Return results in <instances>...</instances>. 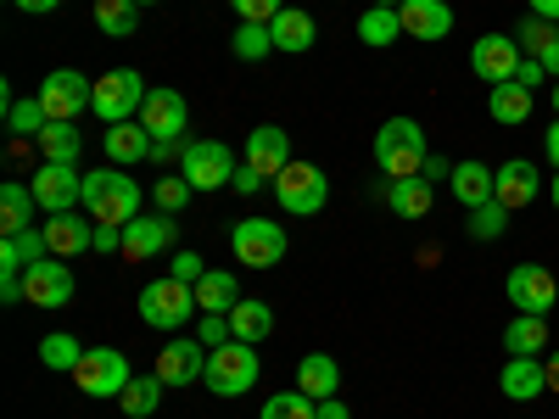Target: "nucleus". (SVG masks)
<instances>
[{
    "label": "nucleus",
    "instance_id": "1",
    "mask_svg": "<svg viewBox=\"0 0 559 419\" xmlns=\"http://www.w3.org/2000/svg\"><path fill=\"white\" fill-rule=\"evenodd\" d=\"M84 213L96 224H129L140 218V184L123 168H90L84 173Z\"/></svg>",
    "mask_w": 559,
    "mask_h": 419
},
{
    "label": "nucleus",
    "instance_id": "2",
    "mask_svg": "<svg viewBox=\"0 0 559 419\" xmlns=\"http://www.w3.org/2000/svg\"><path fill=\"white\" fill-rule=\"evenodd\" d=\"M140 319L152 324V331H168L179 336L191 319H202V302H197V286H185V279H152L146 291H140Z\"/></svg>",
    "mask_w": 559,
    "mask_h": 419
},
{
    "label": "nucleus",
    "instance_id": "3",
    "mask_svg": "<svg viewBox=\"0 0 559 419\" xmlns=\"http://www.w3.org/2000/svg\"><path fill=\"white\" fill-rule=\"evenodd\" d=\"M258 375H263L258 347H252V342H224V347L207 352V375H202V386H207L213 397H241V392L258 386Z\"/></svg>",
    "mask_w": 559,
    "mask_h": 419
},
{
    "label": "nucleus",
    "instance_id": "4",
    "mask_svg": "<svg viewBox=\"0 0 559 419\" xmlns=\"http://www.w3.org/2000/svg\"><path fill=\"white\" fill-rule=\"evenodd\" d=\"M419 163H426V129L414 118H392L376 129V168L386 179H414Z\"/></svg>",
    "mask_w": 559,
    "mask_h": 419
},
{
    "label": "nucleus",
    "instance_id": "5",
    "mask_svg": "<svg viewBox=\"0 0 559 419\" xmlns=\"http://www.w3.org/2000/svg\"><path fill=\"white\" fill-rule=\"evenodd\" d=\"M274 202H280V213H292V218H313V213H324V202H331V179H324V168H313V163H286L274 173Z\"/></svg>",
    "mask_w": 559,
    "mask_h": 419
},
{
    "label": "nucleus",
    "instance_id": "6",
    "mask_svg": "<svg viewBox=\"0 0 559 419\" xmlns=\"http://www.w3.org/2000/svg\"><path fill=\"white\" fill-rule=\"evenodd\" d=\"M34 101L51 112V123H79V112H90V101H96V79H84L79 68H57L39 79Z\"/></svg>",
    "mask_w": 559,
    "mask_h": 419
},
{
    "label": "nucleus",
    "instance_id": "7",
    "mask_svg": "<svg viewBox=\"0 0 559 419\" xmlns=\"http://www.w3.org/2000/svg\"><path fill=\"white\" fill-rule=\"evenodd\" d=\"M146 79H140L134 68H112V73H102L96 79V101H90V112H96L102 123H129V118H140V107H146Z\"/></svg>",
    "mask_w": 559,
    "mask_h": 419
},
{
    "label": "nucleus",
    "instance_id": "8",
    "mask_svg": "<svg viewBox=\"0 0 559 419\" xmlns=\"http://www.w3.org/2000/svg\"><path fill=\"white\" fill-rule=\"evenodd\" d=\"M236 152L224 140H185V157H179V173L197 184V191H229L236 184Z\"/></svg>",
    "mask_w": 559,
    "mask_h": 419
},
{
    "label": "nucleus",
    "instance_id": "9",
    "mask_svg": "<svg viewBox=\"0 0 559 419\" xmlns=\"http://www.w3.org/2000/svg\"><path fill=\"white\" fill-rule=\"evenodd\" d=\"M73 381H79L84 397H118V392L134 381V375H129V352H118V347H84Z\"/></svg>",
    "mask_w": 559,
    "mask_h": 419
},
{
    "label": "nucleus",
    "instance_id": "10",
    "mask_svg": "<svg viewBox=\"0 0 559 419\" xmlns=\"http://www.w3.org/2000/svg\"><path fill=\"white\" fill-rule=\"evenodd\" d=\"M229 247H236L241 268H274L280 258H286V229H280L274 218H241L236 229H229Z\"/></svg>",
    "mask_w": 559,
    "mask_h": 419
},
{
    "label": "nucleus",
    "instance_id": "11",
    "mask_svg": "<svg viewBox=\"0 0 559 419\" xmlns=\"http://www.w3.org/2000/svg\"><path fill=\"white\" fill-rule=\"evenodd\" d=\"M28 191H34L39 213H73V207H84V173L73 163H39Z\"/></svg>",
    "mask_w": 559,
    "mask_h": 419
},
{
    "label": "nucleus",
    "instance_id": "12",
    "mask_svg": "<svg viewBox=\"0 0 559 419\" xmlns=\"http://www.w3.org/2000/svg\"><path fill=\"white\" fill-rule=\"evenodd\" d=\"M179 241V224H174V213H140V218H129L123 224V263H146V258H163L168 247Z\"/></svg>",
    "mask_w": 559,
    "mask_h": 419
},
{
    "label": "nucleus",
    "instance_id": "13",
    "mask_svg": "<svg viewBox=\"0 0 559 419\" xmlns=\"http://www.w3.org/2000/svg\"><path fill=\"white\" fill-rule=\"evenodd\" d=\"M503 291H509V302H515V313H554V302H559V279L543 268V263H515L509 268V279H503Z\"/></svg>",
    "mask_w": 559,
    "mask_h": 419
},
{
    "label": "nucleus",
    "instance_id": "14",
    "mask_svg": "<svg viewBox=\"0 0 559 419\" xmlns=\"http://www.w3.org/2000/svg\"><path fill=\"white\" fill-rule=\"evenodd\" d=\"M23 302L34 308H68L73 302V268L68 258H39L23 268Z\"/></svg>",
    "mask_w": 559,
    "mask_h": 419
},
{
    "label": "nucleus",
    "instance_id": "15",
    "mask_svg": "<svg viewBox=\"0 0 559 419\" xmlns=\"http://www.w3.org/2000/svg\"><path fill=\"white\" fill-rule=\"evenodd\" d=\"M521 62H526V51L515 45V34H481L476 45H471V68H476V79H487V84H509L521 73Z\"/></svg>",
    "mask_w": 559,
    "mask_h": 419
},
{
    "label": "nucleus",
    "instance_id": "16",
    "mask_svg": "<svg viewBox=\"0 0 559 419\" xmlns=\"http://www.w3.org/2000/svg\"><path fill=\"white\" fill-rule=\"evenodd\" d=\"M140 123L152 129V140H168V146H179L185 140V123H191V107H185V96L179 89H152L146 96V107H140Z\"/></svg>",
    "mask_w": 559,
    "mask_h": 419
},
{
    "label": "nucleus",
    "instance_id": "17",
    "mask_svg": "<svg viewBox=\"0 0 559 419\" xmlns=\"http://www.w3.org/2000/svg\"><path fill=\"white\" fill-rule=\"evenodd\" d=\"M39 229H45V241H51V258L96 252V218H90V213H51Z\"/></svg>",
    "mask_w": 559,
    "mask_h": 419
},
{
    "label": "nucleus",
    "instance_id": "18",
    "mask_svg": "<svg viewBox=\"0 0 559 419\" xmlns=\"http://www.w3.org/2000/svg\"><path fill=\"white\" fill-rule=\"evenodd\" d=\"M157 375H163L168 386H191V381H202V375H207V347H202L197 336H174V342L157 352Z\"/></svg>",
    "mask_w": 559,
    "mask_h": 419
},
{
    "label": "nucleus",
    "instance_id": "19",
    "mask_svg": "<svg viewBox=\"0 0 559 419\" xmlns=\"http://www.w3.org/2000/svg\"><path fill=\"white\" fill-rule=\"evenodd\" d=\"M397 17H403L408 39H426V45H442L453 34V7L448 0H403Z\"/></svg>",
    "mask_w": 559,
    "mask_h": 419
},
{
    "label": "nucleus",
    "instance_id": "20",
    "mask_svg": "<svg viewBox=\"0 0 559 419\" xmlns=\"http://www.w3.org/2000/svg\"><path fill=\"white\" fill-rule=\"evenodd\" d=\"M247 163H252L263 179H274L280 168L292 163V134L280 129V123H258V129L247 134Z\"/></svg>",
    "mask_w": 559,
    "mask_h": 419
},
{
    "label": "nucleus",
    "instance_id": "21",
    "mask_svg": "<svg viewBox=\"0 0 559 419\" xmlns=\"http://www.w3.org/2000/svg\"><path fill=\"white\" fill-rule=\"evenodd\" d=\"M537 191H543V179H537V168L526 163V157H509V163H498V202L509 207V213H521V207H532L537 202Z\"/></svg>",
    "mask_w": 559,
    "mask_h": 419
},
{
    "label": "nucleus",
    "instance_id": "22",
    "mask_svg": "<svg viewBox=\"0 0 559 419\" xmlns=\"http://www.w3.org/2000/svg\"><path fill=\"white\" fill-rule=\"evenodd\" d=\"M102 146H107L112 168H129V163H146L157 140H152V129L140 123V118H129V123H107V140H102Z\"/></svg>",
    "mask_w": 559,
    "mask_h": 419
},
{
    "label": "nucleus",
    "instance_id": "23",
    "mask_svg": "<svg viewBox=\"0 0 559 419\" xmlns=\"http://www.w3.org/2000/svg\"><path fill=\"white\" fill-rule=\"evenodd\" d=\"M498 386H503L509 403H537L548 392V369H543V358H509Z\"/></svg>",
    "mask_w": 559,
    "mask_h": 419
},
{
    "label": "nucleus",
    "instance_id": "24",
    "mask_svg": "<svg viewBox=\"0 0 559 419\" xmlns=\"http://www.w3.org/2000/svg\"><path fill=\"white\" fill-rule=\"evenodd\" d=\"M453 196H459V207L471 213V207H481V202H498L492 191H498V168H487V163H453Z\"/></svg>",
    "mask_w": 559,
    "mask_h": 419
},
{
    "label": "nucleus",
    "instance_id": "25",
    "mask_svg": "<svg viewBox=\"0 0 559 419\" xmlns=\"http://www.w3.org/2000/svg\"><path fill=\"white\" fill-rule=\"evenodd\" d=\"M297 392H308L313 403L336 397V392H342V363H336L331 352H308V358L297 363Z\"/></svg>",
    "mask_w": 559,
    "mask_h": 419
},
{
    "label": "nucleus",
    "instance_id": "26",
    "mask_svg": "<svg viewBox=\"0 0 559 419\" xmlns=\"http://www.w3.org/2000/svg\"><path fill=\"white\" fill-rule=\"evenodd\" d=\"M34 152L45 157V163H84V129L79 123H45L39 129V140H34Z\"/></svg>",
    "mask_w": 559,
    "mask_h": 419
},
{
    "label": "nucleus",
    "instance_id": "27",
    "mask_svg": "<svg viewBox=\"0 0 559 419\" xmlns=\"http://www.w3.org/2000/svg\"><path fill=\"white\" fill-rule=\"evenodd\" d=\"M51 258V241L45 229H17V236H0V274H23L28 263Z\"/></svg>",
    "mask_w": 559,
    "mask_h": 419
},
{
    "label": "nucleus",
    "instance_id": "28",
    "mask_svg": "<svg viewBox=\"0 0 559 419\" xmlns=\"http://www.w3.org/2000/svg\"><path fill=\"white\" fill-rule=\"evenodd\" d=\"M269 34H274V51H292V57H302V51H313V39H319V23L308 17V12H297V7H286L274 23H269Z\"/></svg>",
    "mask_w": 559,
    "mask_h": 419
},
{
    "label": "nucleus",
    "instance_id": "29",
    "mask_svg": "<svg viewBox=\"0 0 559 419\" xmlns=\"http://www.w3.org/2000/svg\"><path fill=\"white\" fill-rule=\"evenodd\" d=\"M503 347H509V358H543L548 319L543 313H515V319H509V331H503Z\"/></svg>",
    "mask_w": 559,
    "mask_h": 419
},
{
    "label": "nucleus",
    "instance_id": "30",
    "mask_svg": "<svg viewBox=\"0 0 559 419\" xmlns=\"http://www.w3.org/2000/svg\"><path fill=\"white\" fill-rule=\"evenodd\" d=\"M229 336L236 342H269L274 336V308L269 302H252V297H241L236 308H229Z\"/></svg>",
    "mask_w": 559,
    "mask_h": 419
},
{
    "label": "nucleus",
    "instance_id": "31",
    "mask_svg": "<svg viewBox=\"0 0 559 419\" xmlns=\"http://www.w3.org/2000/svg\"><path fill=\"white\" fill-rule=\"evenodd\" d=\"M532 107H537V89H526V84H492V96H487V112H492V123H526L532 118Z\"/></svg>",
    "mask_w": 559,
    "mask_h": 419
},
{
    "label": "nucleus",
    "instance_id": "32",
    "mask_svg": "<svg viewBox=\"0 0 559 419\" xmlns=\"http://www.w3.org/2000/svg\"><path fill=\"white\" fill-rule=\"evenodd\" d=\"M34 191L28 184H17V179H7L0 184V236H17V229H34Z\"/></svg>",
    "mask_w": 559,
    "mask_h": 419
},
{
    "label": "nucleus",
    "instance_id": "33",
    "mask_svg": "<svg viewBox=\"0 0 559 419\" xmlns=\"http://www.w3.org/2000/svg\"><path fill=\"white\" fill-rule=\"evenodd\" d=\"M431 196H437V184H426V179H386V202H392V213L397 218H426L431 213Z\"/></svg>",
    "mask_w": 559,
    "mask_h": 419
},
{
    "label": "nucleus",
    "instance_id": "34",
    "mask_svg": "<svg viewBox=\"0 0 559 419\" xmlns=\"http://www.w3.org/2000/svg\"><path fill=\"white\" fill-rule=\"evenodd\" d=\"M197 302H202V313H229V308L241 302V279L229 274V268H207L197 279Z\"/></svg>",
    "mask_w": 559,
    "mask_h": 419
},
{
    "label": "nucleus",
    "instance_id": "35",
    "mask_svg": "<svg viewBox=\"0 0 559 419\" xmlns=\"http://www.w3.org/2000/svg\"><path fill=\"white\" fill-rule=\"evenodd\" d=\"M163 392H168V381L152 369V375H134V381L118 392V403H123V414H129V419H152V414H157V403H163Z\"/></svg>",
    "mask_w": 559,
    "mask_h": 419
},
{
    "label": "nucleus",
    "instance_id": "36",
    "mask_svg": "<svg viewBox=\"0 0 559 419\" xmlns=\"http://www.w3.org/2000/svg\"><path fill=\"white\" fill-rule=\"evenodd\" d=\"M358 39L369 45V51H386L392 39H403V17H397V7H369V12L358 17Z\"/></svg>",
    "mask_w": 559,
    "mask_h": 419
},
{
    "label": "nucleus",
    "instance_id": "37",
    "mask_svg": "<svg viewBox=\"0 0 559 419\" xmlns=\"http://www.w3.org/2000/svg\"><path fill=\"white\" fill-rule=\"evenodd\" d=\"M96 28L107 39H134L140 34V7L134 0H96Z\"/></svg>",
    "mask_w": 559,
    "mask_h": 419
},
{
    "label": "nucleus",
    "instance_id": "38",
    "mask_svg": "<svg viewBox=\"0 0 559 419\" xmlns=\"http://www.w3.org/2000/svg\"><path fill=\"white\" fill-rule=\"evenodd\" d=\"M229 51H236V62H263V57H274L269 23H241L236 34H229Z\"/></svg>",
    "mask_w": 559,
    "mask_h": 419
},
{
    "label": "nucleus",
    "instance_id": "39",
    "mask_svg": "<svg viewBox=\"0 0 559 419\" xmlns=\"http://www.w3.org/2000/svg\"><path fill=\"white\" fill-rule=\"evenodd\" d=\"M515 45H521L526 57H537V62H543V57L554 51V45H559V23H548V17H521Z\"/></svg>",
    "mask_w": 559,
    "mask_h": 419
},
{
    "label": "nucleus",
    "instance_id": "40",
    "mask_svg": "<svg viewBox=\"0 0 559 419\" xmlns=\"http://www.w3.org/2000/svg\"><path fill=\"white\" fill-rule=\"evenodd\" d=\"M79 358H84V347H79V336H68V331H51V336L39 342V363H45V369H68V375H73Z\"/></svg>",
    "mask_w": 559,
    "mask_h": 419
},
{
    "label": "nucleus",
    "instance_id": "41",
    "mask_svg": "<svg viewBox=\"0 0 559 419\" xmlns=\"http://www.w3.org/2000/svg\"><path fill=\"white\" fill-rule=\"evenodd\" d=\"M464 229H471V241H498L503 229H509V207L503 202H481V207H471Z\"/></svg>",
    "mask_w": 559,
    "mask_h": 419
},
{
    "label": "nucleus",
    "instance_id": "42",
    "mask_svg": "<svg viewBox=\"0 0 559 419\" xmlns=\"http://www.w3.org/2000/svg\"><path fill=\"white\" fill-rule=\"evenodd\" d=\"M258 419H319V403L308 392H274Z\"/></svg>",
    "mask_w": 559,
    "mask_h": 419
},
{
    "label": "nucleus",
    "instance_id": "43",
    "mask_svg": "<svg viewBox=\"0 0 559 419\" xmlns=\"http://www.w3.org/2000/svg\"><path fill=\"white\" fill-rule=\"evenodd\" d=\"M191 196H197V184L185 179V173H163V179L152 184V202H157V213H179Z\"/></svg>",
    "mask_w": 559,
    "mask_h": 419
},
{
    "label": "nucleus",
    "instance_id": "44",
    "mask_svg": "<svg viewBox=\"0 0 559 419\" xmlns=\"http://www.w3.org/2000/svg\"><path fill=\"white\" fill-rule=\"evenodd\" d=\"M45 123H51V112H45L39 101H12V112H7V129H12L17 140H39Z\"/></svg>",
    "mask_w": 559,
    "mask_h": 419
},
{
    "label": "nucleus",
    "instance_id": "45",
    "mask_svg": "<svg viewBox=\"0 0 559 419\" xmlns=\"http://www.w3.org/2000/svg\"><path fill=\"white\" fill-rule=\"evenodd\" d=\"M197 342L213 352V347H224V342H236V336H229V313H202L197 319Z\"/></svg>",
    "mask_w": 559,
    "mask_h": 419
},
{
    "label": "nucleus",
    "instance_id": "46",
    "mask_svg": "<svg viewBox=\"0 0 559 419\" xmlns=\"http://www.w3.org/2000/svg\"><path fill=\"white\" fill-rule=\"evenodd\" d=\"M229 7H236L241 23H274L280 12H286V0H229Z\"/></svg>",
    "mask_w": 559,
    "mask_h": 419
},
{
    "label": "nucleus",
    "instance_id": "47",
    "mask_svg": "<svg viewBox=\"0 0 559 419\" xmlns=\"http://www.w3.org/2000/svg\"><path fill=\"white\" fill-rule=\"evenodd\" d=\"M168 274H174V279H185V286H197V279L207 274V263H202L197 252H174V263H168Z\"/></svg>",
    "mask_w": 559,
    "mask_h": 419
},
{
    "label": "nucleus",
    "instance_id": "48",
    "mask_svg": "<svg viewBox=\"0 0 559 419\" xmlns=\"http://www.w3.org/2000/svg\"><path fill=\"white\" fill-rule=\"evenodd\" d=\"M419 179H426V184H442V179H453V163H448L442 152H426V163H419Z\"/></svg>",
    "mask_w": 559,
    "mask_h": 419
},
{
    "label": "nucleus",
    "instance_id": "49",
    "mask_svg": "<svg viewBox=\"0 0 559 419\" xmlns=\"http://www.w3.org/2000/svg\"><path fill=\"white\" fill-rule=\"evenodd\" d=\"M96 252H123V229L118 224H96Z\"/></svg>",
    "mask_w": 559,
    "mask_h": 419
},
{
    "label": "nucleus",
    "instance_id": "50",
    "mask_svg": "<svg viewBox=\"0 0 559 419\" xmlns=\"http://www.w3.org/2000/svg\"><path fill=\"white\" fill-rule=\"evenodd\" d=\"M258 184H263V173L247 163V168H236V184H229V191H241V196H258Z\"/></svg>",
    "mask_w": 559,
    "mask_h": 419
},
{
    "label": "nucleus",
    "instance_id": "51",
    "mask_svg": "<svg viewBox=\"0 0 559 419\" xmlns=\"http://www.w3.org/2000/svg\"><path fill=\"white\" fill-rule=\"evenodd\" d=\"M543 79H548V68H543L537 57H526V62H521V73H515V84H526V89H537Z\"/></svg>",
    "mask_w": 559,
    "mask_h": 419
},
{
    "label": "nucleus",
    "instance_id": "52",
    "mask_svg": "<svg viewBox=\"0 0 559 419\" xmlns=\"http://www.w3.org/2000/svg\"><path fill=\"white\" fill-rule=\"evenodd\" d=\"M319 419H353V408H347L342 397H324V403H319Z\"/></svg>",
    "mask_w": 559,
    "mask_h": 419
},
{
    "label": "nucleus",
    "instance_id": "53",
    "mask_svg": "<svg viewBox=\"0 0 559 419\" xmlns=\"http://www.w3.org/2000/svg\"><path fill=\"white\" fill-rule=\"evenodd\" d=\"M12 7H17V12H34V17H45V12H57L62 0H12Z\"/></svg>",
    "mask_w": 559,
    "mask_h": 419
},
{
    "label": "nucleus",
    "instance_id": "54",
    "mask_svg": "<svg viewBox=\"0 0 559 419\" xmlns=\"http://www.w3.org/2000/svg\"><path fill=\"white\" fill-rule=\"evenodd\" d=\"M532 7V17H548V23H559V0H526Z\"/></svg>",
    "mask_w": 559,
    "mask_h": 419
},
{
    "label": "nucleus",
    "instance_id": "55",
    "mask_svg": "<svg viewBox=\"0 0 559 419\" xmlns=\"http://www.w3.org/2000/svg\"><path fill=\"white\" fill-rule=\"evenodd\" d=\"M543 152H548V163L559 168V123H548V134H543Z\"/></svg>",
    "mask_w": 559,
    "mask_h": 419
},
{
    "label": "nucleus",
    "instance_id": "56",
    "mask_svg": "<svg viewBox=\"0 0 559 419\" xmlns=\"http://www.w3.org/2000/svg\"><path fill=\"white\" fill-rule=\"evenodd\" d=\"M543 369H548V392H559V347L543 358Z\"/></svg>",
    "mask_w": 559,
    "mask_h": 419
},
{
    "label": "nucleus",
    "instance_id": "57",
    "mask_svg": "<svg viewBox=\"0 0 559 419\" xmlns=\"http://www.w3.org/2000/svg\"><path fill=\"white\" fill-rule=\"evenodd\" d=\"M548 196H554V207H559V168H554V184H548Z\"/></svg>",
    "mask_w": 559,
    "mask_h": 419
},
{
    "label": "nucleus",
    "instance_id": "58",
    "mask_svg": "<svg viewBox=\"0 0 559 419\" xmlns=\"http://www.w3.org/2000/svg\"><path fill=\"white\" fill-rule=\"evenodd\" d=\"M369 7H403V0H369Z\"/></svg>",
    "mask_w": 559,
    "mask_h": 419
},
{
    "label": "nucleus",
    "instance_id": "59",
    "mask_svg": "<svg viewBox=\"0 0 559 419\" xmlns=\"http://www.w3.org/2000/svg\"><path fill=\"white\" fill-rule=\"evenodd\" d=\"M554 112H559V79H554Z\"/></svg>",
    "mask_w": 559,
    "mask_h": 419
},
{
    "label": "nucleus",
    "instance_id": "60",
    "mask_svg": "<svg viewBox=\"0 0 559 419\" xmlns=\"http://www.w3.org/2000/svg\"><path fill=\"white\" fill-rule=\"evenodd\" d=\"M134 7H152V0H134Z\"/></svg>",
    "mask_w": 559,
    "mask_h": 419
}]
</instances>
